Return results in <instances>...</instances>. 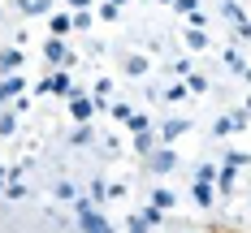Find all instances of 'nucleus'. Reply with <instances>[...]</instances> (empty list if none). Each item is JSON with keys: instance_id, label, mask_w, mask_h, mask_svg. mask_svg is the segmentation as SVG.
Returning a JSON list of instances; mask_svg holds the SVG:
<instances>
[{"instance_id": "obj_31", "label": "nucleus", "mask_w": 251, "mask_h": 233, "mask_svg": "<svg viewBox=\"0 0 251 233\" xmlns=\"http://www.w3.org/2000/svg\"><path fill=\"white\" fill-rule=\"evenodd\" d=\"M48 9H52V0H30V18H44Z\"/></svg>"}, {"instance_id": "obj_34", "label": "nucleus", "mask_w": 251, "mask_h": 233, "mask_svg": "<svg viewBox=\"0 0 251 233\" xmlns=\"http://www.w3.org/2000/svg\"><path fill=\"white\" fill-rule=\"evenodd\" d=\"M229 117H234V129H247L251 126V112H247V108H243V112H229Z\"/></svg>"}, {"instance_id": "obj_46", "label": "nucleus", "mask_w": 251, "mask_h": 233, "mask_svg": "<svg viewBox=\"0 0 251 233\" xmlns=\"http://www.w3.org/2000/svg\"><path fill=\"white\" fill-rule=\"evenodd\" d=\"M0 18H4V13H0Z\"/></svg>"}, {"instance_id": "obj_30", "label": "nucleus", "mask_w": 251, "mask_h": 233, "mask_svg": "<svg viewBox=\"0 0 251 233\" xmlns=\"http://www.w3.org/2000/svg\"><path fill=\"white\" fill-rule=\"evenodd\" d=\"M100 18H104V22H117V18H122V9H117V4H108V0H104V9H100Z\"/></svg>"}, {"instance_id": "obj_6", "label": "nucleus", "mask_w": 251, "mask_h": 233, "mask_svg": "<svg viewBox=\"0 0 251 233\" xmlns=\"http://www.w3.org/2000/svg\"><path fill=\"white\" fill-rule=\"evenodd\" d=\"M22 91H26V78H22V74L0 78V108H4V104H13L18 95H22Z\"/></svg>"}, {"instance_id": "obj_29", "label": "nucleus", "mask_w": 251, "mask_h": 233, "mask_svg": "<svg viewBox=\"0 0 251 233\" xmlns=\"http://www.w3.org/2000/svg\"><path fill=\"white\" fill-rule=\"evenodd\" d=\"M212 134H221V138H226V134H234V117H221V121L212 126Z\"/></svg>"}, {"instance_id": "obj_2", "label": "nucleus", "mask_w": 251, "mask_h": 233, "mask_svg": "<svg viewBox=\"0 0 251 233\" xmlns=\"http://www.w3.org/2000/svg\"><path fill=\"white\" fill-rule=\"evenodd\" d=\"M35 95H61V100H74V95H78V86L70 82V69H56L52 78L35 82Z\"/></svg>"}, {"instance_id": "obj_7", "label": "nucleus", "mask_w": 251, "mask_h": 233, "mask_svg": "<svg viewBox=\"0 0 251 233\" xmlns=\"http://www.w3.org/2000/svg\"><path fill=\"white\" fill-rule=\"evenodd\" d=\"M18 69H22V52H18V48H4V52H0V78L18 74Z\"/></svg>"}, {"instance_id": "obj_8", "label": "nucleus", "mask_w": 251, "mask_h": 233, "mask_svg": "<svg viewBox=\"0 0 251 233\" xmlns=\"http://www.w3.org/2000/svg\"><path fill=\"white\" fill-rule=\"evenodd\" d=\"M186 129H191V121H186V117H169V121H165V126H160V138H165V143H174V138H182V134H186Z\"/></svg>"}, {"instance_id": "obj_4", "label": "nucleus", "mask_w": 251, "mask_h": 233, "mask_svg": "<svg viewBox=\"0 0 251 233\" xmlns=\"http://www.w3.org/2000/svg\"><path fill=\"white\" fill-rule=\"evenodd\" d=\"M44 56H48L56 69H70V65H74V56H70V48H65V39H56V35L44 43Z\"/></svg>"}, {"instance_id": "obj_9", "label": "nucleus", "mask_w": 251, "mask_h": 233, "mask_svg": "<svg viewBox=\"0 0 251 233\" xmlns=\"http://www.w3.org/2000/svg\"><path fill=\"white\" fill-rule=\"evenodd\" d=\"M234 186H238V169H217V194H234Z\"/></svg>"}, {"instance_id": "obj_3", "label": "nucleus", "mask_w": 251, "mask_h": 233, "mask_svg": "<svg viewBox=\"0 0 251 233\" xmlns=\"http://www.w3.org/2000/svg\"><path fill=\"white\" fill-rule=\"evenodd\" d=\"M148 169L156 173V177H165V173H174V169H177V151H169V147H156V151L148 155Z\"/></svg>"}, {"instance_id": "obj_38", "label": "nucleus", "mask_w": 251, "mask_h": 233, "mask_svg": "<svg viewBox=\"0 0 251 233\" xmlns=\"http://www.w3.org/2000/svg\"><path fill=\"white\" fill-rule=\"evenodd\" d=\"M234 35H238V39H251V18L247 22H234Z\"/></svg>"}, {"instance_id": "obj_28", "label": "nucleus", "mask_w": 251, "mask_h": 233, "mask_svg": "<svg viewBox=\"0 0 251 233\" xmlns=\"http://www.w3.org/2000/svg\"><path fill=\"white\" fill-rule=\"evenodd\" d=\"M247 160H251L247 151H226V164H229V169H243V164H247Z\"/></svg>"}, {"instance_id": "obj_23", "label": "nucleus", "mask_w": 251, "mask_h": 233, "mask_svg": "<svg viewBox=\"0 0 251 233\" xmlns=\"http://www.w3.org/2000/svg\"><path fill=\"white\" fill-rule=\"evenodd\" d=\"M226 65L234 69V74H243V69H247V61L238 56V48H226Z\"/></svg>"}, {"instance_id": "obj_42", "label": "nucleus", "mask_w": 251, "mask_h": 233, "mask_svg": "<svg viewBox=\"0 0 251 233\" xmlns=\"http://www.w3.org/2000/svg\"><path fill=\"white\" fill-rule=\"evenodd\" d=\"M108 4H117V9H122V4H126V0H108Z\"/></svg>"}, {"instance_id": "obj_15", "label": "nucleus", "mask_w": 251, "mask_h": 233, "mask_svg": "<svg viewBox=\"0 0 251 233\" xmlns=\"http://www.w3.org/2000/svg\"><path fill=\"white\" fill-rule=\"evenodd\" d=\"M126 129H130V134H143V129H151V117L148 112H130V117H126Z\"/></svg>"}, {"instance_id": "obj_26", "label": "nucleus", "mask_w": 251, "mask_h": 233, "mask_svg": "<svg viewBox=\"0 0 251 233\" xmlns=\"http://www.w3.org/2000/svg\"><path fill=\"white\" fill-rule=\"evenodd\" d=\"M104 199H108V186H104V181H91V203L100 207Z\"/></svg>"}, {"instance_id": "obj_33", "label": "nucleus", "mask_w": 251, "mask_h": 233, "mask_svg": "<svg viewBox=\"0 0 251 233\" xmlns=\"http://www.w3.org/2000/svg\"><path fill=\"white\" fill-rule=\"evenodd\" d=\"M108 112H113V117H117V121H122V126H126V117H130V112H134V108H130V104H113V108H108Z\"/></svg>"}, {"instance_id": "obj_5", "label": "nucleus", "mask_w": 251, "mask_h": 233, "mask_svg": "<svg viewBox=\"0 0 251 233\" xmlns=\"http://www.w3.org/2000/svg\"><path fill=\"white\" fill-rule=\"evenodd\" d=\"M96 108H100V104L91 100V95H82V91H78L74 100H70V117H74L78 126H87V121H91V117H96Z\"/></svg>"}, {"instance_id": "obj_10", "label": "nucleus", "mask_w": 251, "mask_h": 233, "mask_svg": "<svg viewBox=\"0 0 251 233\" xmlns=\"http://www.w3.org/2000/svg\"><path fill=\"white\" fill-rule=\"evenodd\" d=\"M48 26H52V35H56V39H65V35L74 30V13H52Z\"/></svg>"}, {"instance_id": "obj_32", "label": "nucleus", "mask_w": 251, "mask_h": 233, "mask_svg": "<svg viewBox=\"0 0 251 233\" xmlns=\"http://www.w3.org/2000/svg\"><path fill=\"white\" fill-rule=\"evenodd\" d=\"M200 9V0H174V13H195Z\"/></svg>"}, {"instance_id": "obj_24", "label": "nucleus", "mask_w": 251, "mask_h": 233, "mask_svg": "<svg viewBox=\"0 0 251 233\" xmlns=\"http://www.w3.org/2000/svg\"><path fill=\"white\" fill-rule=\"evenodd\" d=\"M139 216H143V220H148L151 229H156V225H160V220H165V212H160V207H156V203H148V207H143V212H139Z\"/></svg>"}, {"instance_id": "obj_22", "label": "nucleus", "mask_w": 251, "mask_h": 233, "mask_svg": "<svg viewBox=\"0 0 251 233\" xmlns=\"http://www.w3.org/2000/svg\"><path fill=\"white\" fill-rule=\"evenodd\" d=\"M70 143H74V147H87V143H96V134H91L87 126H78L74 134H70Z\"/></svg>"}, {"instance_id": "obj_41", "label": "nucleus", "mask_w": 251, "mask_h": 233, "mask_svg": "<svg viewBox=\"0 0 251 233\" xmlns=\"http://www.w3.org/2000/svg\"><path fill=\"white\" fill-rule=\"evenodd\" d=\"M243 78H247V82H251V65H247V69H243Z\"/></svg>"}, {"instance_id": "obj_43", "label": "nucleus", "mask_w": 251, "mask_h": 233, "mask_svg": "<svg viewBox=\"0 0 251 233\" xmlns=\"http://www.w3.org/2000/svg\"><path fill=\"white\" fill-rule=\"evenodd\" d=\"M243 108H247V112H251V95H247V104H243Z\"/></svg>"}, {"instance_id": "obj_14", "label": "nucleus", "mask_w": 251, "mask_h": 233, "mask_svg": "<svg viewBox=\"0 0 251 233\" xmlns=\"http://www.w3.org/2000/svg\"><path fill=\"white\" fill-rule=\"evenodd\" d=\"M151 203L160 207V212H169V207H177V194H174V190H169V186H160V190L151 194Z\"/></svg>"}, {"instance_id": "obj_45", "label": "nucleus", "mask_w": 251, "mask_h": 233, "mask_svg": "<svg viewBox=\"0 0 251 233\" xmlns=\"http://www.w3.org/2000/svg\"><path fill=\"white\" fill-rule=\"evenodd\" d=\"M0 186H4V177H0Z\"/></svg>"}, {"instance_id": "obj_44", "label": "nucleus", "mask_w": 251, "mask_h": 233, "mask_svg": "<svg viewBox=\"0 0 251 233\" xmlns=\"http://www.w3.org/2000/svg\"><path fill=\"white\" fill-rule=\"evenodd\" d=\"M160 4H174V0H160Z\"/></svg>"}, {"instance_id": "obj_18", "label": "nucleus", "mask_w": 251, "mask_h": 233, "mask_svg": "<svg viewBox=\"0 0 251 233\" xmlns=\"http://www.w3.org/2000/svg\"><path fill=\"white\" fill-rule=\"evenodd\" d=\"M186 91L191 95H203L208 91V74H186Z\"/></svg>"}, {"instance_id": "obj_1", "label": "nucleus", "mask_w": 251, "mask_h": 233, "mask_svg": "<svg viewBox=\"0 0 251 233\" xmlns=\"http://www.w3.org/2000/svg\"><path fill=\"white\" fill-rule=\"evenodd\" d=\"M74 207H78V229L82 233H113V220L91 199H74Z\"/></svg>"}, {"instance_id": "obj_17", "label": "nucleus", "mask_w": 251, "mask_h": 233, "mask_svg": "<svg viewBox=\"0 0 251 233\" xmlns=\"http://www.w3.org/2000/svg\"><path fill=\"white\" fill-rule=\"evenodd\" d=\"M126 74L143 78V74H148V56H126Z\"/></svg>"}, {"instance_id": "obj_12", "label": "nucleus", "mask_w": 251, "mask_h": 233, "mask_svg": "<svg viewBox=\"0 0 251 233\" xmlns=\"http://www.w3.org/2000/svg\"><path fill=\"white\" fill-rule=\"evenodd\" d=\"M195 203H200V207L217 203V186H212V181H195Z\"/></svg>"}, {"instance_id": "obj_37", "label": "nucleus", "mask_w": 251, "mask_h": 233, "mask_svg": "<svg viewBox=\"0 0 251 233\" xmlns=\"http://www.w3.org/2000/svg\"><path fill=\"white\" fill-rule=\"evenodd\" d=\"M4 194H9V199H22L26 186H22V181H9V186H4Z\"/></svg>"}, {"instance_id": "obj_25", "label": "nucleus", "mask_w": 251, "mask_h": 233, "mask_svg": "<svg viewBox=\"0 0 251 233\" xmlns=\"http://www.w3.org/2000/svg\"><path fill=\"white\" fill-rule=\"evenodd\" d=\"M126 233H151V225L143 216H130V220H126Z\"/></svg>"}, {"instance_id": "obj_16", "label": "nucleus", "mask_w": 251, "mask_h": 233, "mask_svg": "<svg viewBox=\"0 0 251 233\" xmlns=\"http://www.w3.org/2000/svg\"><path fill=\"white\" fill-rule=\"evenodd\" d=\"M186 48H195V52H208V30H186Z\"/></svg>"}, {"instance_id": "obj_35", "label": "nucleus", "mask_w": 251, "mask_h": 233, "mask_svg": "<svg viewBox=\"0 0 251 233\" xmlns=\"http://www.w3.org/2000/svg\"><path fill=\"white\" fill-rule=\"evenodd\" d=\"M186 22L195 26V30H203V26H208V13H200V9H195V13H186Z\"/></svg>"}, {"instance_id": "obj_40", "label": "nucleus", "mask_w": 251, "mask_h": 233, "mask_svg": "<svg viewBox=\"0 0 251 233\" xmlns=\"http://www.w3.org/2000/svg\"><path fill=\"white\" fill-rule=\"evenodd\" d=\"M13 4H18V9H22L26 18H30V0H13Z\"/></svg>"}, {"instance_id": "obj_20", "label": "nucleus", "mask_w": 251, "mask_h": 233, "mask_svg": "<svg viewBox=\"0 0 251 233\" xmlns=\"http://www.w3.org/2000/svg\"><path fill=\"white\" fill-rule=\"evenodd\" d=\"M160 95H165V100H169V104H177V100H186L191 91H186V82H174V86H165Z\"/></svg>"}, {"instance_id": "obj_21", "label": "nucleus", "mask_w": 251, "mask_h": 233, "mask_svg": "<svg viewBox=\"0 0 251 233\" xmlns=\"http://www.w3.org/2000/svg\"><path fill=\"white\" fill-rule=\"evenodd\" d=\"M108 95H113V82H108V78H100V82L91 86V100H96V104H104Z\"/></svg>"}, {"instance_id": "obj_11", "label": "nucleus", "mask_w": 251, "mask_h": 233, "mask_svg": "<svg viewBox=\"0 0 251 233\" xmlns=\"http://www.w3.org/2000/svg\"><path fill=\"white\" fill-rule=\"evenodd\" d=\"M151 151H156V134H151V129H143V134H134V155H139V160H148Z\"/></svg>"}, {"instance_id": "obj_13", "label": "nucleus", "mask_w": 251, "mask_h": 233, "mask_svg": "<svg viewBox=\"0 0 251 233\" xmlns=\"http://www.w3.org/2000/svg\"><path fill=\"white\" fill-rule=\"evenodd\" d=\"M13 129H18V108L4 104V108H0V138H9Z\"/></svg>"}, {"instance_id": "obj_36", "label": "nucleus", "mask_w": 251, "mask_h": 233, "mask_svg": "<svg viewBox=\"0 0 251 233\" xmlns=\"http://www.w3.org/2000/svg\"><path fill=\"white\" fill-rule=\"evenodd\" d=\"M56 199H70V203H74V186H70V181H56Z\"/></svg>"}, {"instance_id": "obj_27", "label": "nucleus", "mask_w": 251, "mask_h": 233, "mask_svg": "<svg viewBox=\"0 0 251 233\" xmlns=\"http://www.w3.org/2000/svg\"><path fill=\"white\" fill-rule=\"evenodd\" d=\"M91 22H96V18H91L87 9H78V13H74V30H91Z\"/></svg>"}, {"instance_id": "obj_39", "label": "nucleus", "mask_w": 251, "mask_h": 233, "mask_svg": "<svg viewBox=\"0 0 251 233\" xmlns=\"http://www.w3.org/2000/svg\"><path fill=\"white\" fill-rule=\"evenodd\" d=\"M65 4H70V9H87L91 0H65Z\"/></svg>"}, {"instance_id": "obj_19", "label": "nucleus", "mask_w": 251, "mask_h": 233, "mask_svg": "<svg viewBox=\"0 0 251 233\" xmlns=\"http://www.w3.org/2000/svg\"><path fill=\"white\" fill-rule=\"evenodd\" d=\"M221 13L229 18V26H234V22H247V13H243V4H234V0H226V4H221Z\"/></svg>"}]
</instances>
